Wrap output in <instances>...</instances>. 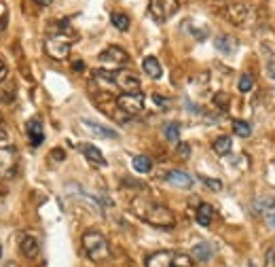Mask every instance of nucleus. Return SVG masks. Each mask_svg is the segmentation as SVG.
<instances>
[{
    "instance_id": "obj_1",
    "label": "nucleus",
    "mask_w": 275,
    "mask_h": 267,
    "mask_svg": "<svg viewBox=\"0 0 275 267\" xmlns=\"http://www.w3.org/2000/svg\"><path fill=\"white\" fill-rule=\"evenodd\" d=\"M131 212H134L140 221L152 225V227L167 229V227H174L176 225L174 212L150 197H134L131 199Z\"/></svg>"
},
{
    "instance_id": "obj_2",
    "label": "nucleus",
    "mask_w": 275,
    "mask_h": 267,
    "mask_svg": "<svg viewBox=\"0 0 275 267\" xmlns=\"http://www.w3.org/2000/svg\"><path fill=\"white\" fill-rule=\"evenodd\" d=\"M80 244H83L85 254H87L94 263L106 261L108 256H110L108 240L104 238V233H100V231H96V229L85 231V233H83V238H80Z\"/></svg>"
},
{
    "instance_id": "obj_3",
    "label": "nucleus",
    "mask_w": 275,
    "mask_h": 267,
    "mask_svg": "<svg viewBox=\"0 0 275 267\" xmlns=\"http://www.w3.org/2000/svg\"><path fill=\"white\" fill-rule=\"evenodd\" d=\"M96 79H106L108 83H113L115 87H119L123 94H136L140 91V79L138 75H134L131 70L119 68V70H98Z\"/></svg>"
},
{
    "instance_id": "obj_4",
    "label": "nucleus",
    "mask_w": 275,
    "mask_h": 267,
    "mask_svg": "<svg viewBox=\"0 0 275 267\" xmlns=\"http://www.w3.org/2000/svg\"><path fill=\"white\" fill-rule=\"evenodd\" d=\"M191 254L178 252V250H159L146 256V267H193Z\"/></svg>"
},
{
    "instance_id": "obj_5",
    "label": "nucleus",
    "mask_w": 275,
    "mask_h": 267,
    "mask_svg": "<svg viewBox=\"0 0 275 267\" xmlns=\"http://www.w3.org/2000/svg\"><path fill=\"white\" fill-rule=\"evenodd\" d=\"M180 9L178 0H150L148 3V13L157 24H165L169 17H174Z\"/></svg>"
},
{
    "instance_id": "obj_6",
    "label": "nucleus",
    "mask_w": 275,
    "mask_h": 267,
    "mask_svg": "<svg viewBox=\"0 0 275 267\" xmlns=\"http://www.w3.org/2000/svg\"><path fill=\"white\" fill-rule=\"evenodd\" d=\"M70 45H72L70 38L55 34V36H49L45 40V51H47V55H51L53 59H66L70 55Z\"/></svg>"
},
{
    "instance_id": "obj_7",
    "label": "nucleus",
    "mask_w": 275,
    "mask_h": 267,
    "mask_svg": "<svg viewBox=\"0 0 275 267\" xmlns=\"http://www.w3.org/2000/svg\"><path fill=\"white\" fill-rule=\"evenodd\" d=\"M225 11H227L229 22H233L235 26H248L250 22H254V9L246 3H233Z\"/></svg>"
},
{
    "instance_id": "obj_8",
    "label": "nucleus",
    "mask_w": 275,
    "mask_h": 267,
    "mask_svg": "<svg viewBox=\"0 0 275 267\" xmlns=\"http://www.w3.org/2000/svg\"><path fill=\"white\" fill-rule=\"evenodd\" d=\"M17 174V151L13 147H0V178L9 180Z\"/></svg>"
},
{
    "instance_id": "obj_9",
    "label": "nucleus",
    "mask_w": 275,
    "mask_h": 267,
    "mask_svg": "<svg viewBox=\"0 0 275 267\" xmlns=\"http://www.w3.org/2000/svg\"><path fill=\"white\" fill-rule=\"evenodd\" d=\"M129 61V55H127V51L125 49H121L119 45H110L108 49H104L100 53V64H104V66H110V68H123V64H127Z\"/></svg>"
},
{
    "instance_id": "obj_10",
    "label": "nucleus",
    "mask_w": 275,
    "mask_h": 267,
    "mask_svg": "<svg viewBox=\"0 0 275 267\" xmlns=\"http://www.w3.org/2000/svg\"><path fill=\"white\" fill-rule=\"evenodd\" d=\"M117 106L131 117L140 115V112L144 110V96H142L140 91H136V94H121L117 98Z\"/></svg>"
},
{
    "instance_id": "obj_11",
    "label": "nucleus",
    "mask_w": 275,
    "mask_h": 267,
    "mask_svg": "<svg viewBox=\"0 0 275 267\" xmlns=\"http://www.w3.org/2000/svg\"><path fill=\"white\" fill-rule=\"evenodd\" d=\"M26 134L30 138V145L32 147H40L45 140V131H43V121L38 119H28L26 121Z\"/></svg>"
},
{
    "instance_id": "obj_12",
    "label": "nucleus",
    "mask_w": 275,
    "mask_h": 267,
    "mask_svg": "<svg viewBox=\"0 0 275 267\" xmlns=\"http://www.w3.org/2000/svg\"><path fill=\"white\" fill-rule=\"evenodd\" d=\"M80 125H83L89 134H94V136H98V138H108V140L119 138V134H117L115 129H110V127H106V125H100V123H96V121L80 119Z\"/></svg>"
},
{
    "instance_id": "obj_13",
    "label": "nucleus",
    "mask_w": 275,
    "mask_h": 267,
    "mask_svg": "<svg viewBox=\"0 0 275 267\" xmlns=\"http://www.w3.org/2000/svg\"><path fill=\"white\" fill-rule=\"evenodd\" d=\"M78 151L83 153V155L87 157V161L89 163H94L96 168H106V157L102 155V151L98 149V147H94V145H78Z\"/></svg>"
},
{
    "instance_id": "obj_14",
    "label": "nucleus",
    "mask_w": 275,
    "mask_h": 267,
    "mask_svg": "<svg viewBox=\"0 0 275 267\" xmlns=\"http://www.w3.org/2000/svg\"><path fill=\"white\" fill-rule=\"evenodd\" d=\"M165 180L171 182V184H174V187H178V189H191L193 182H195L191 174L182 172V170H171V172H167V174H165Z\"/></svg>"
},
{
    "instance_id": "obj_15",
    "label": "nucleus",
    "mask_w": 275,
    "mask_h": 267,
    "mask_svg": "<svg viewBox=\"0 0 275 267\" xmlns=\"http://www.w3.org/2000/svg\"><path fill=\"white\" fill-rule=\"evenodd\" d=\"M214 47H216L222 55H233L237 51V38L229 34H220L214 38Z\"/></svg>"
},
{
    "instance_id": "obj_16",
    "label": "nucleus",
    "mask_w": 275,
    "mask_h": 267,
    "mask_svg": "<svg viewBox=\"0 0 275 267\" xmlns=\"http://www.w3.org/2000/svg\"><path fill=\"white\" fill-rule=\"evenodd\" d=\"M19 250H22V254L26 256V259H36L38 252H40V246H38L36 238H32V235H24L22 244H19Z\"/></svg>"
},
{
    "instance_id": "obj_17",
    "label": "nucleus",
    "mask_w": 275,
    "mask_h": 267,
    "mask_svg": "<svg viewBox=\"0 0 275 267\" xmlns=\"http://www.w3.org/2000/svg\"><path fill=\"white\" fill-rule=\"evenodd\" d=\"M142 68H144V73H146L150 79H161V75H163V68H161V64H159V59L152 57V55L144 57V61H142Z\"/></svg>"
},
{
    "instance_id": "obj_18",
    "label": "nucleus",
    "mask_w": 275,
    "mask_h": 267,
    "mask_svg": "<svg viewBox=\"0 0 275 267\" xmlns=\"http://www.w3.org/2000/svg\"><path fill=\"white\" fill-rule=\"evenodd\" d=\"M212 219H214V208L210 206V204H201V206L197 208V223L201 225V227H210Z\"/></svg>"
},
{
    "instance_id": "obj_19",
    "label": "nucleus",
    "mask_w": 275,
    "mask_h": 267,
    "mask_svg": "<svg viewBox=\"0 0 275 267\" xmlns=\"http://www.w3.org/2000/svg\"><path fill=\"white\" fill-rule=\"evenodd\" d=\"M212 149H214V153H216V155H220V157H222V155H229L231 149H233V142H231L229 136H220V138L214 140Z\"/></svg>"
},
{
    "instance_id": "obj_20",
    "label": "nucleus",
    "mask_w": 275,
    "mask_h": 267,
    "mask_svg": "<svg viewBox=\"0 0 275 267\" xmlns=\"http://www.w3.org/2000/svg\"><path fill=\"white\" fill-rule=\"evenodd\" d=\"M131 166H134V170L140 174H148L152 170V159L148 155H138V157H134V161H131Z\"/></svg>"
},
{
    "instance_id": "obj_21",
    "label": "nucleus",
    "mask_w": 275,
    "mask_h": 267,
    "mask_svg": "<svg viewBox=\"0 0 275 267\" xmlns=\"http://www.w3.org/2000/svg\"><path fill=\"white\" fill-rule=\"evenodd\" d=\"M110 22H113V26L117 30H121V32H127V30H129V17L125 13H121V11L110 13Z\"/></svg>"
},
{
    "instance_id": "obj_22",
    "label": "nucleus",
    "mask_w": 275,
    "mask_h": 267,
    "mask_svg": "<svg viewBox=\"0 0 275 267\" xmlns=\"http://www.w3.org/2000/svg\"><path fill=\"white\" fill-rule=\"evenodd\" d=\"M212 254H214V250H212V246H210V244H197L195 248H193V256H195L197 261H201V263L210 261V259H212Z\"/></svg>"
},
{
    "instance_id": "obj_23",
    "label": "nucleus",
    "mask_w": 275,
    "mask_h": 267,
    "mask_svg": "<svg viewBox=\"0 0 275 267\" xmlns=\"http://www.w3.org/2000/svg\"><path fill=\"white\" fill-rule=\"evenodd\" d=\"M163 134H165V138L171 140V142H176L180 138V125L176 121H171V123H165V127H163Z\"/></svg>"
},
{
    "instance_id": "obj_24",
    "label": "nucleus",
    "mask_w": 275,
    "mask_h": 267,
    "mask_svg": "<svg viewBox=\"0 0 275 267\" xmlns=\"http://www.w3.org/2000/svg\"><path fill=\"white\" fill-rule=\"evenodd\" d=\"M233 131H235L237 136H241V138H248L250 134H252V127H250V123L235 119V121H233Z\"/></svg>"
},
{
    "instance_id": "obj_25",
    "label": "nucleus",
    "mask_w": 275,
    "mask_h": 267,
    "mask_svg": "<svg viewBox=\"0 0 275 267\" xmlns=\"http://www.w3.org/2000/svg\"><path fill=\"white\" fill-rule=\"evenodd\" d=\"M264 70H267L269 79H275V53L267 49H264Z\"/></svg>"
},
{
    "instance_id": "obj_26",
    "label": "nucleus",
    "mask_w": 275,
    "mask_h": 267,
    "mask_svg": "<svg viewBox=\"0 0 275 267\" xmlns=\"http://www.w3.org/2000/svg\"><path fill=\"white\" fill-rule=\"evenodd\" d=\"M254 210L262 212V210H275V197H262L254 202Z\"/></svg>"
},
{
    "instance_id": "obj_27",
    "label": "nucleus",
    "mask_w": 275,
    "mask_h": 267,
    "mask_svg": "<svg viewBox=\"0 0 275 267\" xmlns=\"http://www.w3.org/2000/svg\"><path fill=\"white\" fill-rule=\"evenodd\" d=\"M237 87H239L241 94H248V91H252V87H254V77L248 75V73H246V75H241V77H239Z\"/></svg>"
},
{
    "instance_id": "obj_28",
    "label": "nucleus",
    "mask_w": 275,
    "mask_h": 267,
    "mask_svg": "<svg viewBox=\"0 0 275 267\" xmlns=\"http://www.w3.org/2000/svg\"><path fill=\"white\" fill-rule=\"evenodd\" d=\"M199 180L206 184L208 189H212V191H220L222 189V180H218V178H210V176H203V174H199Z\"/></svg>"
},
{
    "instance_id": "obj_29",
    "label": "nucleus",
    "mask_w": 275,
    "mask_h": 267,
    "mask_svg": "<svg viewBox=\"0 0 275 267\" xmlns=\"http://www.w3.org/2000/svg\"><path fill=\"white\" fill-rule=\"evenodd\" d=\"M66 159V151L64 149H53L49 155V163H55V161H64Z\"/></svg>"
},
{
    "instance_id": "obj_30",
    "label": "nucleus",
    "mask_w": 275,
    "mask_h": 267,
    "mask_svg": "<svg viewBox=\"0 0 275 267\" xmlns=\"http://www.w3.org/2000/svg\"><path fill=\"white\" fill-rule=\"evenodd\" d=\"M214 104L220 106L222 110H227V106H229V98H227L225 94H216V98H214Z\"/></svg>"
},
{
    "instance_id": "obj_31",
    "label": "nucleus",
    "mask_w": 275,
    "mask_h": 267,
    "mask_svg": "<svg viewBox=\"0 0 275 267\" xmlns=\"http://www.w3.org/2000/svg\"><path fill=\"white\" fill-rule=\"evenodd\" d=\"M176 151H178V155H180V157H185V159H187V157L191 155V145H189V142H180Z\"/></svg>"
},
{
    "instance_id": "obj_32",
    "label": "nucleus",
    "mask_w": 275,
    "mask_h": 267,
    "mask_svg": "<svg viewBox=\"0 0 275 267\" xmlns=\"http://www.w3.org/2000/svg\"><path fill=\"white\" fill-rule=\"evenodd\" d=\"M7 140H9V129H7V123L3 121V117H0V145H5Z\"/></svg>"
},
{
    "instance_id": "obj_33",
    "label": "nucleus",
    "mask_w": 275,
    "mask_h": 267,
    "mask_svg": "<svg viewBox=\"0 0 275 267\" xmlns=\"http://www.w3.org/2000/svg\"><path fill=\"white\" fill-rule=\"evenodd\" d=\"M7 73H9V70H7V64H5V59L0 57V83H3V81L7 79Z\"/></svg>"
},
{
    "instance_id": "obj_34",
    "label": "nucleus",
    "mask_w": 275,
    "mask_h": 267,
    "mask_svg": "<svg viewBox=\"0 0 275 267\" xmlns=\"http://www.w3.org/2000/svg\"><path fill=\"white\" fill-rule=\"evenodd\" d=\"M152 100H155L157 104H159V106H163V108H165V106L169 104V102H167L165 98H163V96H159V94H155V96H152Z\"/></svg>"
},
{
    "instance_id": "obj_35",
    "label": "nucleus",
    "mask_w": 275,
    "mask_h": 267,
    "mask_svg": "<svg viewBox=\"0 0 275 267\" xmlns=\"http://www.w3.org/2000/svg\"><path fill=\"white\" fill-rule=\"evenodd\" d=\"M72 70H74V73H83V70H85V64H83L80 59H76V61H72Z\"/></svg>"
},
{
    "instance_id": "obj_36",
    "label": "nucleus",
    "mask_w": 275,
    "mask_h": 267,
    "mask_svg": "<svg viewBox=\"0 0 275 267\" xmlns=\"http://www.w3.org/2000/svg\"><path fill=\"white\" fill-rule=\"evenodd\" d=\"M34 5H38V7H49L51 3H53V0H32Z\"/></svg>"
},
{
    "instance_id": "obj_37",
    "label": "nucleus",
    "mask_w": 275,
    "mask_h": 267,
    "mask_svg": "<svg viewBox=\"0 0 275 267\" xmlns=\"http://www.w3.org/2000/svg\"><path fill=\"white\" fill-rule=\"evenodd\" d=\"M5 26H7V17H3V19H0V34L5 32Z\"/></svg>"
},
{
    "instance_id": "obj_38",
    "label": "nucleus",
    "mask_w": 275,
    "mask_h": 267,
    "mask_svg": "<svg viewBox=\"0 0 275 267\" xmlns=\"http://www.w3.org/2000/svg\"><path fill=\"white\" fill-rule=\"evenodd\" d=\"M267 221H269V225H271V227H275V214H269V217H267Z\"/></svg>"
}]
</instances>
